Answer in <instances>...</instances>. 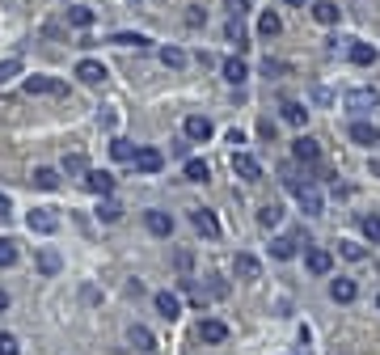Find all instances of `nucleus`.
<instances>
[{
  "instance_id": "f257e3e1",
  "label": "nucleus",
  "mask_w": 380,
  "mask_h": 355,
  "mask_svg": "<svg viewBox=\"0 0 380 355\" xmlns=\"http://www.w3.org/2000/svg\"><path fill=\"white\" fill-rule=\"evenodd\" d=\"M21 89H25L30 97H68V85H63L59 76H42V72H38V76H25Z\"/></svg>"
},
{
  "instance_id": "f03ea898",
  "label": "nucleus",
  "mask_w": 380,
  "mask_h": 355,
  "mask_svg": "<svg viewBox=\"0 0 380 355\" xmlns=\"http://www.w3.org/2000/svg\"><path fill=\"white\" fill-rule=\"evenodd\" d=\"M283 182H288V191L300 199L305 216H321V207H326V203H321V191H317L313 182H300V178H283Z\"/></svg>"
},
{
  "instance_id": "7ed1b4c3",
  "label": "nucleus",
  "mask_w": 380,
  "mask_h": 355,
  "mask_svg": "<svg viewBox=\"0 0 380 355\" xmlns=\"http://www.w3.org/2000/svg\"><path fill=\"white\" fill-rule=\"evenodd\" d=\"M182 136H186L190 144H207V140L216 136V123H212L207 114H186V123H182Z\"/></svg>"
},
{
  "instance_id": "20e7f679",
  "label": "nucleus",
  "mask_w": 380,
  "mask_h": 355,
  "mask_svg": "<svg viewBox=\"0 0 380 355\" xmlns=\"http://www.w3.org/2000/svg\"><path fill=\"white\" fill-rule=\"evenodd\" d=\"M25 229H30V233H38V237H51V233L59 229V216H55V207H34V212L25 216Z\"/></svg>"
},
{
  "instance_id": "39448f33",
  "label": "nucleus",
  "mask_w": 380,
  "mask_h": 355,
  "mask_svg": "<svg viewBox=\"0 0 380 355\" xmlns=\"http://www.w3.org/2000/svg\"><path fill=\"white\" fill-rule=\"evenodd\" d=\"M376 106H380L376 85H364V89H351V93H347V110H355V114H368V110H376Z\"/></svg>"
},
{
  "instance_id": "423d86ee",
  "label": "nucleus",
  "mask_w": 380,
  "mask_h": 355,
  "mask_svg": "<svg viewBox=\"0 0 380 355\" xmlns=\"http://www.w3.org/2000/svg\"><path fill=\"white\" fill-rule=\"evenodd\" d=\"M233 174H237L241 182H258V178H262V165H258L254 152H233Z\"/></svg>"
},
{
  "instance_id": "0eeeda50",
  "label": "nucleus",
  "mask_w": 380,
  "mask_h": 355,
  "mask_svg": "<svg viewBox=\"0 0 380 355\" xmlns=\"http://www.w3.org/2000/svg\"><path fill=\"white\" fill-rule=\"evenodd\" d=\"M80 182H85V191L97 195V199H110V191H114V174H106V169H89Z\"/></svg>"
},
{
  "instance_id": "6e6552de",
  "label": "nucleus",
  "mask_w": 380,
  "mask_h": 355,
  "mask_svg": "<svg viewBox=\"0 0 380 355\" xmlns=\"http://www.w3.org/2000/svg\"><path fill=\"white\" fill-rule=\"evenodd\" d=\"M292 157L305 161V165H317V161H321V144H317L313 136H296V140H292Z\"/></svg>"
},
{
  "instance_id": "1a4fd4ad",
  "label": "nucleus",
  "mask_w": 380,
  "mask_h": 355,
  "mask_svg": "<svg viewBox=\"0 0 380 355\" xmlns=\"http://www.w3.org/2000/svg\"><path fill=\"white\" fill-rule=\"evenodd\" d=\"M131 165H135L140 174H161V169H165V157H161V148H135Z\"/></svg>"
},
{
  "instance_id": "9d476101",
  "label": "nucleus",
  "mask_w": 380,
  "mask_h": 355,
  "mask_svg": "<svg viewBox=\"0 0 380 355\" xmlns=\"http://www.w3.org/2000/svg\"><path fill=\"white\" fill-rule=\"evenodd\" d=\"M305 271H309V275H330V271H334V258H330V250H321V246L305 250Z\"/></svg>"
},
{
  "instance_id": "9b49d317",
  "label": "nucleus",
  "mask_w": 380,
  "mask_h": 355,
  "mask_svg": "<svg viewBox=\"0 0 380 355\" xmlns=\"http://www.w3.org/2000/svg\"><path fill=\"white\" fill-rule=\"evenodd\" d=\"M144 229H148L152 237H169V233H173V216L161 212V207H152V212H144Z\"/></svg>"
},
{
  "instance_id": "f8f14e48",
  "label": "nucleus",
  "mask_w": 380,
  "mask_h": 355,
  "mask_svg": "<svg viewBox=\"0 0 380 355\" xmlns=\"http://www.w3.org/2000/svg\"><path fill=\"white\" fill-rule=\"evenodd\" d=\"M190 224H195L207 241H216V237H220V220H216L207 207H195V212H190Z\"/></svg>"
},
{
  "instance_id": "ddd939ff",
  "label": "nucleus",
  "mask_w": 380,
  "mask_h": 355,
  "mask_svg": "<svg viewBox=\"0 0 380 355\" xmlns=\"http://www.w3.org/2000/svg\"><path fill=\"white\" fill-rule=\"evenodd\" d=\"M355 296H360V284H355V279H343V275L330 279V301H334V305H351Z\"/></svg>"
},
{
  "instance_id": "4468645a",
  "label": "nucleus",
  "mask_w": 380,
  "mask_h": 355,
  "mask_svg": "<svg viewBox=\"0 0 380 355\" xmlns=\"http://www.w3.org/2000/svg\"><path fill=\"white\" fill-rule=\"evenodd\" d=\"M224 339H228V326H224L220 318H203V322H199V343H212V347H216V343H224Z\"/></svg>"
},
{
  "instance_id": "2eb2a0df",
  "label": "nucleus",
  "mask_w": 380,
  "mask_h": 355,
  "mask_svg": "<svg viewBox=\"0 0 380 355\" xmlns=\"http://www.w3.org/2000/svg\"><path fill=\"white\" fill-rule=\"evenodd\" d=\"M351 140L364 144V148H372V144H380V127L368 123V119H355V123H351Z\"/></svg>"
},
{
  "instance_id": "dca6fc26",
  "label": "nucleus",
  "mask_w": 380,
  "mask_h": 355,
  "mask_svg": "<svg viewBox=\"0 0 380 355\" xmlns=\"http://www.w3.org/2000/svg\"><path fill=\"white\" fill-rule=\"evenodd\" d=\"M76 76H80L85 85H102L110 72H106V64H102V59H80V64H76Z\"/></svg>"
},
{
  "instance_id": "f3484780",
  "label": "nucleus",
  "mask_w": 380,
  "mask_h": 355,
  "mask_svg": "<svg viewBox=\"0 0 380 355\" xmlns=\"http://www.w3.org/2000/svg\"><path fill=\"white\" fill-rule=\"evenodd\" d=\"M152 305H157V313H161L165 322H173V318L182 313V296H178V292H157Z\"/></svg>"
},
{
  "instance_id": "a211bd4d",
  "label": "nucleus",
  "mask_w": 380,
  "mask_h": 355,
  "mask_svg": "<svg viewBox=\"0 0 380 355\" xmlns=\"http://www.w3.org/2000/svg\"><path fill=\"white\" fill-rule=\"evenodd\" d=\"M313 21H321V25H338V17H343V8L334 4V0H313Z\"/></svg>"
},
{
  "instance_id": "6ab92c4d",
  "label": "nucleus",
  "mask_w": 380,
  "mask_h": 355,
  "mask_svg": "<svg viewBox=\"0 0 380 355\" xmlns=\"http://www.w3.org/2000/svg\"><path fill=\"white\" fill-rule=\"evenodd\" d=\"M220 72H224V80H228V85H245V80H250V68H245V59H241V55L224 59V64H220Z\"/></svg>"
},
{
  "instance_id": "aec40b11",
  "label": "nucleus",
  "mask_w": 380,
  "mask_h": 355,
  "mask_svg": "<svg viewBox=\"0 0 380 355\" xmlns=\"http://www.w3.org/2000/svg\"><path fill=\"white\" fill-rule=\"evenodd\" d=\"M279 119H283L288 127H305V123H309V106H305V102H283V106H279Z\"/></svg>"
},
{
  "instance_id": "412c9836",
  "label": "nucleus",
  "mask_w": 380,
  "mask_h": 355,
  "mask_svg": "<svg viewBox=\"0 0 380 355\" xmlns=\"http://www.w3.org/2000/svg\"><path fill=\"white\" fill-rule=\"evenodd\" d=\"M127 343H131L135 351H157L152 330H148V326H140V322H135V326H127Z\"/></svg>"
},
{
  "instance_id": "4be33fe9",
  "label": "nucleus",
  "mask_w": 380,
  "mask_h": 355,
  "mask_svg": "<svg viewBox=\"0 0 380 355\" xmlns=\"http://www.w3.org/2000/svg\"><path fill=\"white\" fill-rule=\"evenodd\" d=\"M233 271H237V279H258L262 275V263L254 254H237L233 258Z\"/></svg>"
},
{
  "instance_id": "5701e85b",
  "label": "nucleus",
  "mask_w": 380,
  "mask_h": 355,
  "mask_svg": "<svg viewBox=\"0 0 380 355\" xmlns=\"http://www.w3.org/2000/svg\"><path fill=\"white\" fill-rule=\"evenodd\" d=\"M224 38L237 47V51H245L250 47V34H245V25H241V17H228V25H224Z\"/></svg>"
},
{
  "instance_id": "b1692460",
  "label": "nucleus",
  "mask_w": 380,
  "mask_h": 355,
  "mask_svg": "<svg viewBox=\"0 0 380 355\" xmlns=\"http://www.w3.org/2000/svg\"><path fill=\"white\" fill-rule=\"evenodd\" d=\"M347 55H351V64H360V68L376 64V47H368V42H355V38H351V47H347Z\"/></svg>"
},
{
  "instance_id": "393cba45",
  "label": "nucleus",
  "mask_w": 380,
  "mask_h": 355,
  "mask_svg": "<svg viewBox=\"0 0 380 355\" xmlns=\"http://www.w3.org/2000/svg\"><path fill=\"white\" fill-rule=\"evenodd\" d=\"M157 59H161L169 72H182V68H186V51H182V47H161Z\"/></svg>"
},
{
  "instance_id": "a878e982",
  "label": "nucleus",
  "mask_w": 380,
  "mask_h": 355,
  "mask_svg": "<svg viewBox=\"0 0 380 355\" xmlns=\"http://www.w3.org/2000/svg\"><path fill=\"white\" fill-rule=\"evenodd\" d=\"M182 174H186V182H207V178H212V165H207V161H199V157H186Z\"/></svg>"
},
{
  "instance_id": "bb28decb",
  "label": "nucleus",
  "mask_w": 380,
  "mask_h": 355,
  "mask_svg": "<svg viewBox=\"0 0 380 355\" xmlns=\"http://www.w3.org/2000/svg\"><path fill=\"white\" fill-rule=\"evenodd\" d=\"M279 30H283V17H279V13H271V8H266V13H262V17H258V34H262V38H275V34H279Z\"/></svg>"
},
{
  "instance_id": "cd10ccee",
  "label": "nucleus",
  "mask_w": 380,
  "mask_h": 355,
  "mask_svg": "<svg viewBox=\"0 0 380 355\" xmlns=\"http://www.w3.org/2000/svg\"><path fill=\"white\" fill-rule=\"evenodd\" d=\"M110 42H114V47H135V51H148V47H152L148 34H110Z\"/></svg>"
},
{
  "instance_id": "c85d7f7f",
  "label": "nucleus",
  "mask_w": 380,
  "mask_h": 355,
  "mask_svg": "<svg viewBox=\"0 0 380 355\" xmlns=\"http://www.w3.org/2000/svg\"><path fill=\"white\" fill-rule=\"evenodd\" d=\"M59 169H63V174H68V178H85V174H89V161H85V157H80V152H68V157H63V165H59Z\"/></svg>"
},
{
  "instance_id": "c756f323",
  "label": "nucleus",
  "mask_w": 380,
  "mask_h": 355,
  "mask_svg": "<svg viewBox=\"0 0 380 355\" xmlns=\"http://www.w3.org/2000/svg\"><path fill=\"white\" fill-rule=\"evenodd\" d=\"M97 220H102V224H118V220H123V203H118V199H102Z\"/></svg>"
},
{
  "instance_id": "7c9ffc66",
  "label": "nucleus",
  "mask_w": 380,
  "mask_h": 355,
  "mask_svg": "<svg viewBox=\"0 0 380 355\" xmlns=\"http://www.w3.org/2000/svg\"><path fill=\"white\" fill-rule=\"evenodd\" d=\"M279 220H283V207L279 203H262L258 207V224L262 229H279Z\"/></svg>"
},
{
  "instance_id": "2f4dec72",
  "label": "nucleus",
  "mask_w": 380,
  "mask_h": 355,
  "mask_svg": "<svg viewBox=\"0 0 380 355\" xmlns=\"http://www.w3.org/2000/svg\"><path fill=\"white\" fill-rule=\"evenodd\" d=\"M271 254H275L279 263L296 258V237H275V241H271Z\"/></svg>"
},
{
  "instance_id": "473e14b6",
  "label": "nucleus",
  "mask_w": 380,
  "mask_h": 355,
  "mask_svg": "<svg viewBox=\"0 0 380 355\" xmlns=\"http://www.w3.org/2000/svg\"><path fill=\"white\" fill-rule=\"evenodd\" d=\"M59 267H63V263H59V254H55V250H38V271H42L47 279H51V275H59Z\"/></svg>"
},
{
  "instance_id": "72a5a7b5",
  "label": "nucleus",
  "mask_w": 380,
  "mask_h": 355,
  "mask_svg": "<svg viewBox=\"0 0 380 355\" xmlns=\"http://www.w3.org/2000/svg\"><path fill=\"white\" fill-rule=\"evenodd\" d=\"M93 17H97L93 8H80V4H76V8H68V25H76V30H89V25H93Z\"/></svg>"
},
{
  "instance_id": "f704fd0d",
  "label": "nucleus",
  "mask_w": 380,
  "mask_h": 355,
  "mask_svg": "<svg viewBox=\"0 0 380 355\" xmlns=\"http://www.w3.org/2000/svg\"><path fill=\"white\" fill-rule=\"evenodd\" d=\"M30 182H34V186H38V191H55V186H59V174H55V169H47V165H42V169H34V178H30Z\"/></svg>"
},
{
  "instance_id": "c9c22d12",
  "label": "nucleus",
  "mask_w": 380,
  "mask_h": 355,
  "mask_svg": "<svg viewBox=\"0 0 380 355\" xmlns=\"http://www.w3.org/2000/svg\"><path fill=\"white\" fill-rule=\"evenodd\" d=\"M13 263H17V241L0 237V267H13Z\"/></svg>"
},
{
  "instance_id": "e433bc0d",
  "label": "nucleus",
  "mask_w": 380,
  "mask_h": 355,
  "mask_svg": "<svg viewBox=\"0 0 380 355\" xmlns=\"http://www.w3.org/2000/svg\"><path fill=\"white\" fill-rule=\"evenodd\" d=\"M110 157H114V161H131V157H135V148H131L127 140H114V144H110Z\"/></svg>"
},
{
  "instance_id": "4c0bfd02",
  "label": "nucleus",
  "mask_w": 380,
  "mask_h": 355,
  "mask_svg": "<svg viewBox=\"0 0 380 355\" xmlns=\"http://www.w3.org/2000/svg\"><path fill=\"white\" fill-rule=\"evenodd\" d=\"M364 237L372 246H380V216H364Z\"/></svg>"
},
{
  "instance_id": "58836bf2",
  "label": "nucleus",
  "mask_w": 380,
  "mask_h": 355,
  "mask_svg": "<svg viewBox=\"0 0 380 355\" xmlns=\"http://www.w3.org/2000/svg\"><path fill=\"white\" fill-rule=\"evenodd\" d=\"M17 72H21V59H0V85H4V80H13Z\"/></svg>"
},
{
  "instance_id": "ea45409f",
  "label": "nucleus",
  "mask_w": 380,
  "mask_h": 355,
  "mask_svg": "<svg viewBox=\"0 0 380 355\" xmlns=\"http://www.w3.org/2000/svg\"><path fill=\"white\" fill-rule=\"evenodd\" d=\"M0 355H21V343L13 335H4V330H0Z\"/></svg>"
},
{
  "instance_id": "a19ab883",
  "label": "nucleus",
  "mask_w": 380,
  "mask_h": 355,
  "mask_svg": "<svg viewBox=\"0 0 380 355\" xmlns=\"http://www.w3.org/2000/svg\"><path fill=\"white\" fill-rule=\"evenodd\" d=\"M343 258L360 263V258H364V246H355V241H343Z\"/></svg>"
},
{
  "instance_id": "79ce46f5",
  "label": "nucleus",
  "mask_w": 380,
  "mask_h": 355,
  "mask_svg": "<svg viewBox=\"0 0 380 355\" xmlns=\"http://www.w3.org/2000/svg\"><path fill=\"white\" fill-rule=\"evenodd\" d=\"M224 8H228L233 17H245V13H250V0H224Z\"/></svg>"
},
{
  "instance_id": "37998d69",
  "label": "nucleus",
  "mask_w": 380,
  "mask_h": 355,
  "mask_svg": "<svg viewBox=\"0 0 380 355\" xmlns=\"http://www.w3.org/2000/svg\"><path fill=\"white\" fill-rule=\"evenodd\" d=\"M190 267H195V258H190V250H178V271H182V275H186V271H190Z\"/></svg>"
},
{
  "instance_id": "c03bdc74",
  "label": "nucleus",
  "mask_w": 380,
  "mask_h": 355,
  "mask_svg": "<svg viewBox=\"0 0 380 355\" xmlns=\"http://www.w3.org/2000/svg\"><path fill=\"white\" fill-rule=\"evenodd\" d=\"M313 102H317V106H330V102H334V93H330V89H313Z\"/></svg>"
},
{
  "instance_id": "a18cd8bd",
  "label": "nucleus",
  "mask_w": 380,
  "mask_h": 355,
  "mask_svg": "<svg viewBox=\"0 0 380 355\" xmlns=\"http://www.w3.org/2000/svg\"><path fill=\"white\" fill-rule=\"evenodd\" d=\"M186 148H190V140H186V136H182V140H173V144H169V152H173V157H186Z\"/></svg>"
},
{
  "instance_id": "49530a36",
  "label": "nucleus",
  "mask_w": 380,
  "mask_h": 355,
  "mask_svg": "<svg viewBox=\"0 0 380 355\" xmlns=\"http://www.w3.org/2000/svg\"><path fill=\"white\" fill-rule=\"evenodd\" d=\"M203 21H207V13H199V8L186 13V25H203Z\"/></svg>"
},
{
  "instance_id": "de8ad7c7",
  "label": "nucleus",
  "mask_w": 380,
  "mask_h": 355,
  "mask_svg": "<svg viewBox=\"0 0 380 355\" xmlns=\"http://www.w3.org/2000/svg\"><path fill=\"white\" fill-rule=\"evenodd\" d=\"M8 207H13V203H8V195H0V216H8Z\"/></svg>"
},
{
  "instance_id": "09e8293b",
  "label": "nucleus",
  "mask_w": 380,
  "mask_h": 355,
  "mask_svg": "<svg viewBox=\"0 0 380 355\" xmlns=\"http://www.w3.org/2000/svg\"><path fill=\"white\" fill-rule=\"evenodd\" d=\"M4 309H8V292L0 288V313H4Z\"/></svg>"
},
{
  "instance_id": "8fccbe9b",
  "label": "nucleus",
  "mask_w": 380,
  "mask_h": 355,
  "mask_svg": "<svg viewBox=\"0 0 380 355\" xmlns=\"http://www.w3.org/2000/svg\"><path fill=\"white\" fill-rule=\"evenodd\" d=\"M288 4H305V0H288Z\"/></svg>"
},
{
  "instance_id": "3c124183",
  "label": "nucleus",
  "mask_w": 380,
  "mask_h": 355,
  "mask_svg": "<svg viewBox=\"0 0 380 355\" xmlns=\"http://www.w3.org/2000/svg\"><path fill=\"white\" fill-rule=\"evenodd\" d=\"M376 309H380V296H376Z\"/></svg>"
}]
</instances>
